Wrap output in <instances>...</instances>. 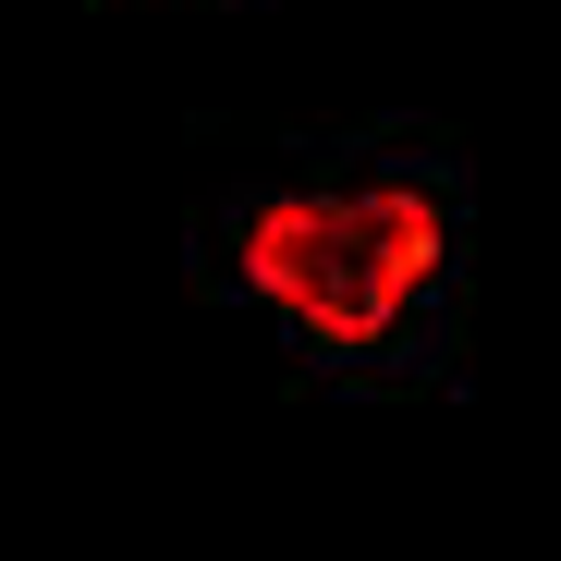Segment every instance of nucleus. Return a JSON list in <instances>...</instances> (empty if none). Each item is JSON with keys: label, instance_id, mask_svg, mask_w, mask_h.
<instances>
[{"label": "nucleus", "instance_id": "1", "mask_svg": "<svg viewBox=\"0 0 561 561\" xmlns=\"http://www.w3.org/2000/svg\"><path fill=\"white\" fill-rule=\"evenodd\" d=\"M439 268V208L415 183H354V196H268L244 220V280L318 342H379Z\"/></svg>", "mask_w": 561, "mask_h": 561}]
</instances>
